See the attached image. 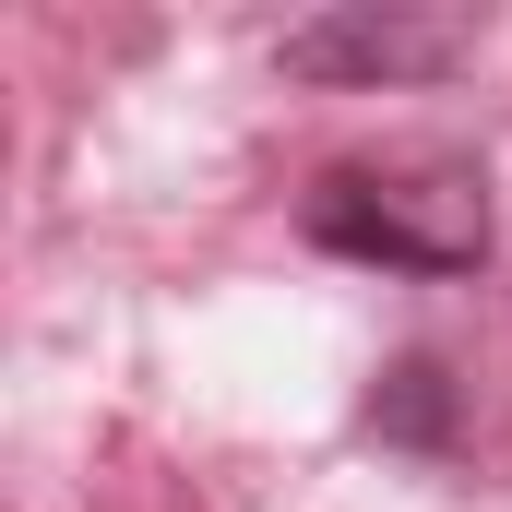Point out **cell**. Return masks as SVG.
<instances>
[{"mask_svg":"<svg viewBox=\"0 0 512 512\" xmlns=\"http://www.w3.org/2000/svg\"><path fill=\"white\" fill-rule=\"evenodd\" d=\"M310 239L382 274H465L489 251V179L453 143H382V155H334L310 179Z\"/></svg>","mask_w":512,"mask_h":512,"instance_id":"obj_1","label":"cell"},{"mask_svg":"<svg viewBox=\"0 0 512 512\" xmlns=\"http://www.w3.org/2000/svg\"><path fill=\"white\" fill-rule=\"evenodd\" d=\"M477 48V24L465 12H322V24H298L286 36V72H310V84H429V72H453Z\"/></svg>","mask_w":512,"mask_h":512,"instance_id":"obj_2","label":"cell"},{"mask_svg":"<svg viewBox=\"0 0 512 512\" xmlns=\"http://www.w3.org/2000/svg\"><path fill=\"white\" fill-rule=\"evenodd\" d=\"M370 417H382V429H405V441H441L453 393H441V370H429V358H405V370H393V382L370 393Z\"/></svg>","mask_w":512,"mask_h":512,"instance_id":"obj_3","label":"cell"}]
</instances>
